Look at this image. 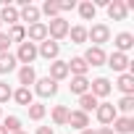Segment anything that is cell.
Wrapping results in <instances>:
<instances>
[{"label":"cell","mask_w":134,"mask_h":134,"mask_svg":"<svg viewBox=\"0 0 134 134\" xmlns=\"http://www.w3.org/2000/svg\"><path fill=\"white\" fill-rule=\"evenodd\" d=\"M66 37H69V21H66L63 16L53 19V21L47 24V40L58 42V40H66Z\"/></svg>","instance_id":"1"},{"label":"cell","mask_w":134,"mask_h":134,"mask_svg":"<svg viewBox=\"0 0 134 134\" xmlns=\"http://www.w3.org/2000/svg\"><path fill=\"white\" fill-rule=\"evenodd\" d=\"M13 55H16V60H19V63L32 66V63L37 60V45H34V42H21V45H19V50H16Z\"/></svg>","instance_id":"2"},{"label":"cell","mask_w":134,"mask_h":134,"mask_svg":"<svg viewBox=\"0 0 134 134\" xmlns=\"http://www.w3.org/2000/svg\"><path fill=\"white\" fill-rule=\"evenodd\" d=\"M105 66H110L113 71H118V74H126L129 69H131V60H129V55H124V53H110L108 58H105Z\"/></svg>","instance_id":"3"},{"label":"cell","mask_w":134,"mask_h":134,"mask_svg":"<svg viewBox=\"0 0 134 134\" xmlns=\"http://www.w3.org/2000/svg\"><path fill=\"white\" fill-rule=\"evenodd\" d=\"M87 40H92L95 47H103L110 40V29L105 24H92V29H87Z\"/></svg>","instance_id":"4"},{"label":"cell","mask_w":134,"mask_h":134,"mask_svg":"<svg viewBox=\"0 0 134 134\" xmlns=\"http://www.w3.org/2000/svg\"><path fill=\"white\" fill-rule=\"evenodd\" d=\"M95 116H97V121H100L103 126H110L118 113H116V105H113V103H100V105L95 108Z\"/></svg>","instance_id":"5"},{"label":"cell","mask_w":134,"mask_h":134,"mask_svg":"<svg viewBox=\"0 0 134 134\" xmlns=\"http://www.w3.org/2000/svg\"><path fill=\"white\" fill-rule=\"evenodd\" d=\"M45 40H47V24L37 21V24H29V26H26V42L40 45V42H45Z\"/></svg>","instance_id":"6"},{"label":"cell","mask_w":134,"mask_h":134,"mask_svg":"<svg viewBox=\"0 0 134 134\" xmlns=\"http://www.w3.org/2000/svg\"><path fill=\"white\" fill-rule=\"evenodd\" d=\"M58 53H60V42H53V40H45L37 45V55H42L45 60H58Z\"/></svg>","instance_id":"7"},{"label":"cell","mask_w":134,"mask_h":134,"mask_svg":"<svg viewBox=\"0 0 134 134\" xmlns=\"http://www.w3.org/2000/svg\"><path fill=\"white\" fill-rule=\"evenodd\" d=\"M34 92H37L40 97H53V95L58 92V82H53L50 76H42V79L34 82Z\"/></svg>","instance_id":"8"},{"label":"cell","mask_w":134,"mask_h":134,"mask_svg":"<svg viewBox=\"0 0 134 134\" xmlns=\"http://www.w3.org/2000/svg\"><path fill=\"white\" fill-rule=\"evenodd\" d=\"M110 90H113V84H110L105 76H97V79H92V82H90V95H95L97 100H100V97H108V95H110Z\"/></svg>","instance_id":"9"},{"label":"cell","mask_w":134,"mask_h":134,"mask_svg":"<svg viewBox=\"0 0 134 134\" xmlns=\"http://www.w3.org/2000/svg\"><path fill=\"white\" fill-rule=\"evenodd\" d=\"M66 124L71 129H76V131H82V129H90V116L84 110H69V121Z\"/></svg>","instance_id":"10"},{"label":"cell","mask_w":134,"mask_h":134,"mask_svg":"<svg viewBox=\"0 0 134 134\" xmlns=\"http://www.w3.org/2000/svg\"><path fill=\"white\" fill-rule=\"evenodd\" d=\"M82 58H84L87 66H105V58H108V55H105L103 47H95V45H92V47H87V53H84Z\"/></svg>","instance_id":"11"},{"label":"cell","mask_w":134,"mask_h":134,"mask_svg":"<svg viewBox=\"0 0 134 134\" xmlns=\"http://www.w3.org/2000/svg\"><path fill=\"white\" fill-rule=\"evenodd\" d=\"M126 13H129V8H126L124 0H110L108 3V19L110 21H124Z\"/></svg>","instance_id":"12"},{"label":"cell","mask_w":134,"mask_h":134,"mask_svg":"<svg viewBox=\"0 0 134 134\" xmlns=\"http://www.w3.org/2000/svg\"><path fill=\"white\" fill-rule=\"evenodd\" d=\"M110 129H113V134H131L134 131V118L131 116H116Z\"/></svg>","instance_id":"13"},{"label":"cell","mask_w":134,"mask_h":134,"mask_svg":"<svg viewBox=\"0 0 134 134\" xmlns=\"http://www.w3.org/2000/svg\"><path fill=\"white\" fill-rule=\"evenodd\" d=\"M66 66H69V76H87V71H90V66L84 63L82 55H76V58H71V60H66Z\"/></svg>","instance_id":"14"},{"label":"cell","mask_w":134,"mask_h":134,"mask_svg":"<svg viewBox=\"0 0 134 134\" xmlns=\"http://www.w3.org/2000/svg\"><path fill=\"white\" fill-rule=\"evenodd\" d=\"M113 45H116V53H124V55H126V53L134 47V34H131V32H118Z\"/></svg>","instance_id":"15"},{"label":"cell","mask_w":134,"mask_h":134,"mask_svg":"<svg viewBox=\"0 0 134 134\" xmlns=\"http://www.w3.org/2000/svg\"><path fill=\"white\" fill-rule=\"evenodd\" d=\"M53 82H63L69 79V66H66V60H53L50 63V74H47Z\"/></svg>","instance_id":"16"},{"label":"cell","mask_w":134,"mask_h":134,"mask_svg":"<svg viewBox=\"0 0 134 134\" xmlns=\"http://www.w3.org/2000/svg\"><path fill=\"white\" fill-rule=\"evenodd\" d=\"M40 16H42V13H40V8H37V5H32V3H29V5H24V8H19V21L37 24V21H40Z\"/></svg>","instance_id":"17"},{"label":"cell","mask_w":134,"mask_h":134,"mask_svg":"<svg viewBox=\"0 0 134 134\" xmlns=\"http://www.w3.org/2000/svg\"><path fill=\"white\" fill-rule=\"evenodd\" d=\"M116 87H118V92H121V95H134V74H131V71L118 74Z\"/></svg>","instance_id":"18"},{"label":"cell","mask_w":134,"mask_h":134,"mask_svg":"<svg viewBox=\"0 0 134 134\" xmlns=\"http://www.w3.org/2000/svg\"><path fill=\"white\" fill-rule=\"evenodd\" d=\"M69 90L74 92V95H87L90 92V79L87 76H71V84H69Z\"/></svg>","instance_id":"19"},{"label":"cell","mask_w":134,"mask_h":134,"mask_svg":"<svg viewBox=\"0 0 134 134\" xmlns=\"http://www.w3.org/2000/svg\"><path fill=\"white\" fill-rule=\"evenodd\" d=\"M11 100H16L19 105H26V108H29V105L34 103V92H32L29 87H19V90H13V97H11Z\"/></svg>","instance_id":"20"},{"label":"cell","mask_w":134,"mask_h":134,"mask_svg":"<svg viewBox=\"0 0 134 134\" xmlns=\"http://www.w3.org/2000/svg\"><path fill=\"white\" fill-rule=\"evenodd\" d=\"M37 82V71H34V66H21L19 69V84L21 87H29Z\"/></svg>","instance_id":"21"},{"label":"cell","mask_w":134,"mask_h":134,"mask_svg":"<svg viewBox=\"0 0 134 134\" xmlns=\"http://www.w3.org/2000/svg\"><path fill=\"white\" fill-rule=\"evenodd\" d=\"M16 55L8 50V53H0V74H11V71H16Z\"/></svg>","instance_id":"22"},{"label":"cell","mask_w":134,"mask_h":134,"mask_svg":"<svg viewBox=\"0 0 134 134\" xmlns=\"http://www.w3.org/2000/svg\"><path fill=\"white\" fill-rule=\"evenodd\" d=\"M0 21H3V24H11V26H13V24H19V8H16V5H11V3H8V5H3V11H0Z\"/></svg>","instance_id":"23"},{"label":"cell","mask_w":134,"mask_h":134,"mask_svg":"<svg viewBox=\"0 0 134 134\" xmlns=\"http://www.w3.org/2000/svg\"><path fill=\"white\" fill-rule=\"evenodd\" d=\"M69 37H71V42L74 45H84L87 42V26H69Z\"/></svg>","instance_id":"24"},{"label":"cell","mask_w":134,"mask_h":134,"mask_svg":"<svg viewBox=\"0 0 134 134\" xmlns=\"http://www.w3.org/2000/svg\"><path fill=\"white\" fill-rule=\"evenodd\" d=\"M97 105H100V100H97V97H95V95H90V92H87V95H82V97H79V110H84V113H87V116H90V110H95V108H97Z\"/></svg>","instance_id":"25"},{"label":"cell","mask_w":134,"mask_h":134,"mask_svg":"<svg viewBox=\"0 0 134 134\" xmlns=\"http://www.w3.org/2000/svg\"><path fill=\"white\" fill-rule=\"evenodd\" d=\"M134 110V95H124L118 103H116V113H124V116H131Z\"/></svg>","instance_id":"26"},{"label":"cell","mask_w":134,"mask_h":134,"mask_svg":"<svg viewBox=\"0 0 134 134\" xmlns=\"http://www.w3.org/2000/svg\"><path fill=\"white\" fill-rule=\"evenodd\" d=\"M76 8H79V16H82L84 21H95V13H97V8L92 5V0H84V3H79Z\"/></svg>","instance_id":"27"},{"label":"cell","mask_w":134,"mask_h":134,"mask_svg":"<svg viewBox=\"0 0 134 134\" xmlns=\"http://www.w3.org/2000/svg\"><path fill=\"white\" fill-rule=\"evenodd\" d=\"M8 40L11 42H26V26H21V24H13L11 29H8Z\"/></svg>","instance_id":"28"},{"label":"cell","mask_w":134,"mask_h":134,"mask_svg":"<svg viewBox=\"0 0 134 134\" xmlns=\"http://www.w3.org/2000/svg\"><path fill=\"white\" fill-rule=\"evenodd\" d=\"M66 121H69V108L66 105H55L53 108V124L55 126H66Z\"/></svg>","instance_id":"29"},{"label":"cell","mask_w":134,"mask_h":134,"mask_svg":"<svg viewBox=\"0 0 134 134\" xmlns=\"http://www.w3.org/2000/svg\"><path fill=\"white\" fill-rule=\"evenodd\" d=\"M40 13H45L50 21L60 16V11H58V3H55V0H45V3H42V8H40Z\"/></svg>","instance_id":"30"},{"label":"cell","mask_w":134,"mask_h":134,"mask_svg":"<svg viewBox=\"0 0 134 134\" xmlns=\"http://www.w3.org/2000/svg\"><path fill=\"white\" fill-rule=\"evenodd\" d=\"M3 129H5L8 134L21 131V118H19V116H5V118H3Z\"/></svg>","instance_id":"31"},{"label":"cell","mask_w":134,"mask_h":134,"mask_svg":"<svg viewBox=\"0 0 134 134\" xmlns=\"http://www.w3.org/2000/svg\"><path fill=\"white\" fill-rule=\"evenodd\" d=\"M26 110H29V118H32V121H42V118H45V113H47V108H45L42 103H32Z\"/></svg>","instance_id":"32"},{"label":"cell","mask_w":134,"mask_h":134,"mask_svg":"<svg viewBox=\"0 0 134 134\" xmlns=\"http://www.w3.org/2000/svg\"><path fill=\"white\" fill-rule=\"evenodd\" d=\"M13 97V90H11V84L8 82H0V103H8Z\"/></svg>","instance_id":"33"},{"label":"cell","mask_w":134,"mask_h":134,"mask_svg":"<svg viewBox=\"0 0 134 134\" xmlns=\"http://www.w3.org/2000/svg\"><path fill=\"white\" fill-rule=\"evenodd\" d=\"M71 8H76V0H60L58 3V11H71Z\"/></svg>","instance_id":"34"},{"label":"cell","mask_w":134,"mask_h":134,"mask_svg":"<svg viewBox=\"0 0 134 134\" xmlns=\"http://www.w3.org/2000/svg\"><path fill=\"white\" fill-rule=\"evenodd\" d=\"M8 47H11V40H8V34H3V32H0V53H8Z\"/></svg>","instance_id":"35"},{"label":"cell","mask_w":134,"mask_h":134,"mask_svg":"<svg viewBox=\"0 0 134 134\" xmlns=\"http://www.w3.org/2000/svg\"><path fill=\"white\" fill-rule=\"evenodd\" d=\"M34 134H55V131H53V126H40Z\"/></svg>","instance_id":"36"},{"label":"cell","mask_w":134,"mask_h":134,"mask_svg":"<svg viewBox=\"0 0 134 134\" xmlns=\"http://www.w3.org/2000/svg\"><path fill=\"white\" fill-rule=\"evenodd\" d=\"M95 134H113V129H110V126H100Z\"/></svg>","instance_id":"37"},{"label":"cell","mask_w":134,"mask_h":134,"mask_svg":"<svg viewBox=\"0 0 134 134\" xmlns=\"http://www.w3.org/2000/svg\"><path fill=\"white\" fill-rule=\"evenodd\" d=\"M79 134H95V129H82Z\"/></svg>","instance_id":"38"},{"label":"cell","mask_w":134,"mask_h":134,"mask_svg":"<svg viewBox=\"0 0 134 134\" xmlns=\"http://www.w3.org/2000/svg\"><path fill=\"white\" fill-rule=\"evenodd\" d=\"M0 134H8V131H5V129H3V124H0Z\"/></svg>","instance_id":"39"},{"label":"cell","mask_w":134,"mask_h":134,"mask_svg":"<svg viewBox=\"0 0 134 134\" xmlns=\"http://www.w3.org/2000/svg\"><path fill=\"white\" fill-rule=\"evenodd\" d=\"M16 134H26V131H24V129H21V131H16Z\"/></svg>","instance_id":"40"},{"label":"cell","mask_w":134,"mask_h":134,"mask_svg":"<svg viewBox=\"0 0 134 134\" xmlns=\"http://www.w3.org/2000/svg\"><path fill=\"white\" fill-rule=\"evenodd\" d=\"M0 118H3V108H0Z\"/></svg>","instance_id":"41"},{"label":"cell","mask_w":134,"mask_h":134,"mask_svg":"<svg viewBox=\"0 0 134 134\" xmlns=\"http://www.w3.org/2000/svg\"><path fill=\"white\" fill-rule=\"evenodd\" d=\"M0 26H3V21H0Z\"/></svg>","instance_id":"42"}]
</instances>
